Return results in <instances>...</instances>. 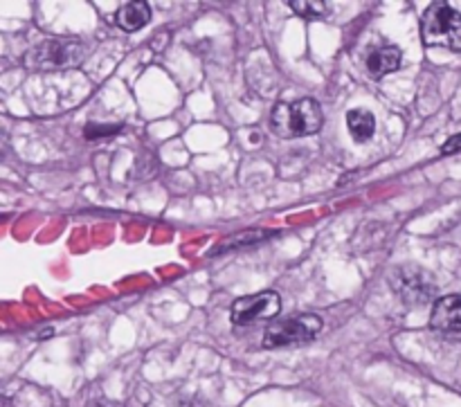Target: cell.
Instances as JSON below:
<instances>
[{
    "label": "cell",
    "instance_id": "obj_5",
    "mask_svg": "<svg viewBox=\"0 0 461 407\" xmlns=\"http://www.w3.org/2000/svg\"><path fill=\"white\" fill-rule=\"evenodd\" d=\"M282 311V297L275 291L257 293V295L239 297L230 311V320L237 327H248V324L261 322V320L277 318Z\"/></svg>",
    "mask_w": 461,
    "mask_h": 407
},
{
    "label": "cell",
    "instance_id": "obj_4",
    "mask_svg": "<svg viewBox=\"0 0 461 407\" xmlns=\"http://www.w3.org/2000/svg\"><path fill=\"white\" fill-rule=\"evenodd\" d=\"M84 59V45L72 39H52L36 45L27 57V66L39 70H59V68L79 66Z\"/></svg>",
    "mask_w": 461,
    "mask_h": 407
},
{
    "label": "cell",
    "instance_id": "obj_2",
    "mask_svg": "<svg viewBox=\"0 0 461 407\" xmlns=\"http://www.w3.org/2000/svg\"><path fill=\"white\" fill-rule=\"evenodd\" d=\"M421 39L428 48L461 52V14L448 3H432L421 18Z\"/></svg>",
    "mask_w": 461,
    "mask_h": 407
},
{
    "label": "cell",
    "instance_id": "obj_3",
    "mask_svg": "<svg viewBox=\"0 0 461 407\" xmlns=\"http://www.w3.org/2000/svg\"><path fill=\"white\" fill-rule=\"evenodd\" d=\"M322 331V320L318 315H295V318L273 322L264 333L266 349H279V347L304 345L313 340Z\"/></svg>",
    "mask_w": 461,
    "mask_h": 407
},
{
    "label": "cell",
    "instance_id": "obj_8",
    "mask_svg": "<svg viewBox=\"0 0 461 407\" xmlns=\"http://www.w3.org/2000/svg\"><path fill=\"white\" fill-rule=\"evenodd\" d=\"M149 21H151V7H149L147 3H140V0L124 3L115 14L117 27L124 32L142 30Z\"/></svg>",
    "mask_w": 461,
    "mask_h": 407
},
{
    "label": "cell",
    "instance_id": "obj_9",
    "mask_svg": "<svg viewBox=\"0 0 461 407\" xmlns=\"http://www.w3.org/2000/svg\"><path fill=\"white\" fill-rule=\"evenodd\" d=\"M401 59H403V54H401V50L394 48V45L374 50V52L367 57L369 75H372L374 79H383V77L392 75L394 70H399Z\"/></svg>",
    "mask_w": 461,
    "mask_h": 407
},
{
    "label": "cell",
    "instance_id": "obj_11",
    "mask_svg": "<svg viewBox=\"0 0 461 407\" xmlns=\"http://www.w3.org/2000/svg\"><path fill=\"white\" fill-rule=\"evenodd\" d=\"M291 9L306 21H322V18H327L329 5L322 0H302V3L295 0V3H291Z\"/></svg>",
    "mask_w": 461,
    "mask_h": 407
},
{
    "label": "cell",
    "instance_id": "obj_10",
    "mask_svg": "<svg viewBox=\"0 0 461 407\" xmlns=\"http://www.w3.org/2000/svg\"><path fill=\"white\" fill-rule=\"evenodd\" d=\"M347 129H349L351 138L356 142H367L374 133H376V120L369 111L356 108V111L347 113Z\"/></svg>",
    "mask_w": 461,
    "mask_h": 407
},
{
    "label": "cell",
    "instance_id": "obj_6",
    "mask_svg": "<svg viewBox=\"0 0 461 407\" xmlns=\"http://www.w3.org/2000/svg\"><path fill=\"white\" fill-rule=\"evenodd\" d=\"M394 293H399L401 300L408 306H423L435 297L437 286L423 275L419 268H401L394 275Z\"/></svg>",
    "mask_w": 461,
    "mask_h": 407
},
{
    "label": "cell",
    "instance_id": "obj_12",
    "mask_svg": "<svg viewBox=\"0 0 461 407\" xmlns=\"http://www.w3.org/2000/svg\"><path fill=\"white\" fill-rule=\"evenodd\" d=\"M459 151H461V133L446 140L444 147H441V153H444V156H453V153H459Z\"/></svg>",
    "mask_w": 461,
    "mask_h": 407
},
{
    "label": "cell",
    "instance_id": "obj_13",
    "mask_svg": "<svg viewBox=\"0 0 461 407\" xmlns=\"http://www.w3.org/2000/svg\"><path fill=\"white\" fill-rule=\"evenodd\" d=\"M97 407H115V405H111V403H108V405H106V403H102V405H97Z\"/></svg>",
    "mask_w": 461,
    "mask_h": 407
},
{
    "label": "cell",
    "instance_id": "obj_1",
    "mask_svg": "<svg viewBox=\"0 0 461 407\" xmlns=\"http://www.w3.org/2000/svg\"><path fill=\"white\" fill-rule=\"evenodd\" d=\"M324 124L322 108L315 99L304 97L293 104H277L270 113V126L284 140L315 135Z\"/></svg>",
    "mask_w": 461,
    "mask_h": 407
},
{
    "label": "cell",
    "instance_id": "obj_7",
    "mask_svg": "<svg viewBox=\"0 0 461 407\" xmlns=\"http://www.w3.org/2000/svg\"><path fill=\"white\" fill-rule=\"evenodd\" d=\"M430 327L446 336L461 333V295H446L432 304Z\"/></svg>",
    "mask_w": 461,
    "mask_h": 407
}]
</instances>
